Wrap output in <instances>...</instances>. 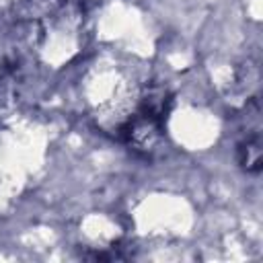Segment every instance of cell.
I'll return each mask as SVG.
<instances>
[{
  "label": "cell",
  "instance_id": "6da1fadb",
  "mask_svg": "<svg viewBox=\"0 0 263 263\" xmlns=\"http://www.w3.org/2000/svg\"><path fill=\"white\" fill-rule=\"evenodd\" d=\"M236 162L242 171L257 175L261 171V125L259 115L247 121V129L242 138L236 142Z\"/></svg>",
  "mask_w": 263,
  "mask_h": 263
}]
</instances>
